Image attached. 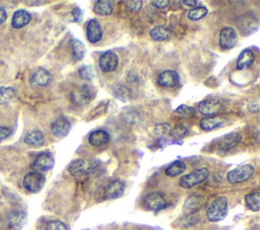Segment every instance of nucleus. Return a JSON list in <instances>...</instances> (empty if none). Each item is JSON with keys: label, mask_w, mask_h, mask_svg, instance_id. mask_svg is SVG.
Returning a JSON list of instances; mask_svg holds the SVG:
<instances>
[{"label": "nucleus", "mask_w": 260, "mask_h": 230, "mask_svg": "<svg viewBox=\"0 0 260 230\" xmlns=\"http://www.w3.org/2000/svg\"><path fill=\"white\" fill-rule=\"evenodd\" d=\"M51 81L52 75L45 69H38L31 77V83L35 86H47Z\"/></svg>", "instance_id": "obj_21"}, {"label": "nucleus", "mask_w": 260, "mask_h": 230, "mask_svg": "<svg viewBox=\"0 0 260 230\" xmlns=\"http://www.w3.org/2000/svg\"><path fill=\"white\" fill-rule=\"evenodd\" d=\"M96 89L94 87L84 84L78 88H76L72 93V102L77 107H83L88 104L96 97Z\"/></svg>", "instance_id": "obj_4"}, {"label": "nucleus", "mask_w": 260, "mask_h": 230, "mask_svg": "<svg viewBox=\"0 0 260 230\" xmlns=\"http://www.w3.org/2000/svg\"><path fill=\"white\" fill-rule=\"evenodd\" d=\"M208 175L209 171L206 168L195 170L190 173L183 175L179 180V186L184 189H191L194 186H197L199 183L203 182L208 177Z\"/></svg>", "instance_id": "obj_3"}, {"label": "nucleus", "mask_w": 260, "mask_h": 230, "mask_svg": "<svg viewBox=\"0 0 260 230\" xmlns=\"http://www.w3.org/2000/svg\"><path fill=\"white\" fill-rule=\"evenodd\" d=\"M45 181H46V178L41 172H32L27 173L25 175V177H23L22 185H23V188H25L28 192L36 194V193H39L43 189V187L45 185Z\"/></svg>", "instance_id": "obj_6"}, {"label": "nucleus", "mask_w": 260, "mask_h": 230, "mask_svg": "<svg viewBox=\"0 0 260 230\" xmlns=\"http://www.w3.org/2000/svg\"><path fill=\"white\" fill-rule=\"evenodd\" d=\"M185 170H186L185 164L183 162H181V160H176V162L171 164L166 169V171H165V173H166L167 176L174 177V176H177V175L183 173L185 172Z\"/></svg>", "instance_id": "obj_29"}, {"label": "nucleus", "mask_w": 260, "mask_h": 230, "mask_svg": "<svg viewBox=\"0 0 260 230\" xmlns=\"http://www.w3.org/2000/svg\"><path fill=\"white\" fill-rule=\"evenodd\" d=\"M44 141L45 138L43 133L38 130L31 131L25 136V143L32 147H41L44 144Z\"/></svg>", "instance_id": "obj_24"}, {"label": "nucleus", "mask_w": 260, "mask_h": 230, "mask_svg": "<svg viewBox=\"0 0 260 230\" xmlns=\"http://www.w3.org/2000/svg\"><path fill=\"white\" fill-rule=\"evenodd\" d=\"M72 51H73V58L75 62H79L83 60L86 55V47L84 43H82L77 39H74L72 42Z\"/></svg>", "instance_id": "obj_27"}, {"label": "nucleus", "mask_w": 260, "mask_h": 230, "mask_svg": "<svg viewBox=\"0 0 260 230\" xmlns=\"http://www.w3.org/2000/svg\"><path fill=\"white\" fill-rule=\"evenodd\" d=\"M46 230H67V226L59 220H53L47 224Z\"/></svg>", "instance_id": "obj_36"}, {"label": "nucleus", "mask_w": 260, "mask_h": 230, "mask_svg": "<svg viewBox=\"0 0 260 230\" xmlns=\"http://www.w3.org/2000/svg\"><path fill=\"white\" fill-rule=\"evenodd\" d=\"M227 123L226 118H221V117H209V118H204L199 122V126L203 131L209 132L214 131L219 128H223Z\"/></svg>", "instance_id": "obj_17"}, {"label": "nucleus", "mask_w": 260, "mask_h": 230, "mask_svg": "<svg viewBox=\"0 0 260 230\" xmlns=\"http://www.w3.org/2000/svg\"><path fill=\"white\" fill-rule=\"evenodd\" d=\"M204 203V198L199 195H191L189 197L184 204V210L190 213H194L201 208V206Z\"/></svg>", "instance_id": "obj_23"}, {"label": "nucleus", "mask_w": 260, "mask_h": 230, "mask_svg": "<svg viewBox=\"0 0 260 230\" xmlns=\"http://www.w3.org/2000/svg\"><path fill=\"white\" fill-rule=\"evenodd\" d=\"M255 60V55L252 50L245 49L241 52L237 60V69L238 70H245L252 66Z\"/></svg>", "instance_id": "obj_22"}, {"label": "nucleus", "mask_w": 260, "mask_h": 230, "mask_svg": "<svg viewBox=\"0 0 260 230\" xmlns=\"http://www.w3.org/2000/svg\"><path fill=\"white\" fill-rule=\"evenodd\" d=\"M245 203H246V206L251 211L258 212L259 209H260V194H259V192L255 191V192L248 194L245 197Z\"/></svg>", "instance_id": "obj_28"}, {"label": "nucleus", "mask_w": 260, "mask_h": 230, "mask_svg": "<svg viewBox=\"0 0 260 230\" xmlns=\"http://www.w3.org/2000/svg\"><path fill=\"white\" fill-rule=\"evenodd\" d=\"M150 35H151L152 39L157 42L168 41L171 38L169 30L163 26H157V27L153 28L150 32Z\"/></svg>", "instance_id": "obj_25"}, {"label": "nucleus", "mask_w": 260, "mask_h": 230, "mask_svg": "<svg viewBox=\"0 0 260 230\" xmlns=\"http://www.w3.org/2000/svg\"><path fill=\"white\" fill-rule=\"evenodd\" d=\"M183 3L187 6H190V7H196L197 6V3L198 1H196V0H186V1H183Z\"/></svg>", "instance_id": "obj_43"}, {"label": "nucleus", "mask_w": 260, "mask_h": 230, "mask_svg": "<svg viewBox=\"0 0 260 230\" xmlns=\"http://www.w3.org/2000/svg\"><path fill=\"white\" fill-rule=\"evenodd\" d=\"M167 205H168V203H167L166 198L164 197V195H162L161 193H158V192L151 193V194L147 195V197L145 198L146 208L155 213L166 208Z\"/></svg>", "instance_id": "obj_7"}, {"label": "nucleus", "mask_w": 260, "mask_h": 230, "mask_svg": "<svg viewBox=\"0 0 260 230\" xmlns=\"http://www.w3.org/2000/svg\"><path fill=\"white\" fill-rule=\"evenodd\" d=\"M188 133H189V131L185 126H178L174 129H171V131H170V135L172 137L176 138V139H182V138H184L188 135Z\"/></svg>", "instance_id": "obj_35"}, {"label": "nucleus", "mask_w": 260, "mask_h": 230, "mask_svg": "<svg viewBox=\"0 0 260 230\" xmlns=\"http://www.w3.org/2000/svg\"><path fill=\"white\" fill-rule=\"evenodd\" d=\"M207 14V8L205 6H196L188 12V18L191 20H198Z\"/></svg>", "instance_id": "obj_32"}, {"label": "nucleus", "mask_w": 260, "mask_h": 230, "mask_svg": "<svg viewBox=\"0 0 260 230\" xmlns=\"http://www.w3.org/2000/svg\"><path fill=\"white\" fill-rule=\"evenodd\" d=\"M255 173V168L252 165H244L232 170L228 172L227 179L232 185L241 183L251 178Z\"/></svg>", "instance_id": "obj_5"}, {"label": "nucleus", "mask_w": 260, "mask_h": 230, "mask_svg": "<svg viewBox=\"0 0 260 230\" xmlns=\"http://www.w3.org/2000/svg\"><path fill=\"white\" fill-rule=\"evenodd\" d=\"M242 136L239 133H230L224 137V139L222 140L220 147H219V152L221 154H225L229 152L232 148H234L236 145H238V143L241 141Z\"/></svg>", "instance_id": "obj_16"}, {"label": "nucleus", "mask_w": 260, "mask_h": 230, "mask_svg": "<svg viewBox=\"0 0 260 230\" xmlns=\"http://www.w3.org/2000/svg\"><path fill=\"white\" fill-rule=\"evenodd\" d=\"M12 130L9 127L0 126V141H3L11 135Z\"/></svg>", "instance_id": "obj_37"}, {"label": "nucleus", "mask_w": 260, "mask_h": 230, "mask_svg": "<svg viewBox=\"0 0 260 230\" xmlns=\"http://www.w3.org/2000/svg\"><path fill=\"white\" fill-rule=\"evenodd\" d=\"M124 191H125V183L120 179H115L111 181L105 188L104 197L107 200L120 198L124 194Z\"/></svg>", "instance_id": "obj_11"}, {"label": "nucleus", "mask_w": 260, "mask_h": 230, "mask_svg": "<svg viewBox=\"0 0 260 230\" xmlns=\"http://www.w3.org/2000/svg\"><path fill=\"white\" fill-rule=\"evenodd\" d=\"M127 8L132 10V11H138L141 7H143V1H140V0H135V1H128L126 3Z\"/></svg>", "instance_id": "obj_38"}, {"label": "nucleus", "mask_w": 260, "mask_h": 230, "mask_svg": "<svg viewBox=\"0 0 260 230\" xmlns=\"http://www.w3.org/2000/svg\"><path fill=\"white\" fill-rule=\"evenodd\" d=\"M15 95V91L12 87L0 86V106L7 104Z\"/></svg>", "instance_id": "obj_30"}, {"label": "nucleus", "mask_w": 260, "mask_h": 230, "mask_svg": "<svg viewBox=\"0 0 260 230\" xmlns=\"http://www.w3.org/2000/svg\"><path fill=\"white\" fill-rule=\"evenodd\" d=\"M152 3L155 7L162 9V8H166L170 4V1H168V0H164V1H157L156 0V1H153Z\"/></svg>", "instance_id": "obj_40"}, {"label": "nucleus", "mask_w": 260, "mask_h": 230, "mask_svg": "<svg viewBox=\"0 0 260 230\" xmlns=\"http://www.w3.org/2000/svg\"><path fill=\"white\" fill-rule=\"evenodd\" d=\"M176 112L183 117H192V116H194L195 113H196L194 108L186 106V105H181L180 107H178Z\"/></svg>", "instance_id": "obj_34"}, {"label": "nucleus", "mask_w": 260, "mask_h": 230, "mask_svg": "<svg viewBox=\"0 0 260 230\" xmlns=\"http://www.w3.org/2000/svg\"><path fill=\"white\" fill-rule=\"evenodd\" d=\"M229 212V201L226 197H219L211 202L206 210V217L211 222H219L226 218Z\"/></svg>", "instance_id": "obj_1"}, {"label": "nucleus", "mask_w": 260, "mask_h": 230, "mask_svg": "<svg viewBox=\"0 0 260 230\" xmlns=\"http://www.w3.org/2000/svg\"><path fill=\"white\" fill-rule=\"evenodd\" d=\"M110 140V136L105 130L93 131L88 136V143L94 147H100L107 144Z\"/></svg>", "instance_id": "obj_20"}, {"label": "nucleus", "mask_w": 260, "mask_h": 230, "mask_svg": "<svg viewBox=\"0 0 260 230\" xmlns=\"http://www.w3.org/2000/svg\"><path fill=\"white\" fill-rule=\"evenodd\" d=\"M248 109L250 112H253V113H257L259 111V103L258 101H255V102H251L249 103L248 105Z\"/></svg>", "instance_id": "obj_42"}, {"label": "nucleus", "mask_w": 260, "mask_h": 230, "mask_svg": "<svg viewBox=\"0 0 260 230\" xmlns=\"http://www.w3.org/2000/svg\"><path fill=\"white\" fill-rule=\"evenodd\" d=\"M115 96L121 101H126L131 98V91L126 86L120 85L119 87H117L115 89Z\"/></svg>", "instance_id": "obj_33"}, {"label": "nucleus", "mask_w": 260, "mask_h": 230, "mask_svg": "<svg viewBox=\"0 0 260 230\" xmlns=\"http://www.w3.org/2000/svg\"><path fill=\"white\" fill-rule=\"evenodd\" d=\"M87 37L89 43L96 44L101 41L103 37V30L100 22L97 19H90L87 27Z\"/></svg>", "instance_id": "obj_13"}, {"label": "nucleus", "mask_w": 260, "mask_h": 230, "mask_svg": "<svg viewBox=\"0 0 260 230\" xmlns=\"http://www.w3.org/2000/svg\"><path fill=\"white\" fill-rule=\"evenodd\" d=\"M219 43L221 48L224 50L233 49L238 43L237 33H236V31L231 27L224 28L220 33Z\"/></svg>", "instance_id": "obj_9"}, {"label": "nucleus", "mask_w": 260, "mask_h": 230, "mask_svg": "<svg viewBox=\"0 0 260 230\" xmlns=\"http://www.w3.org/2000/svg\"><path fill=\"white\" fill-rule=\"evenodd\" d=\"M31 19H32V16L30 14V12H28L25 9H19V10H16L12 16L11 26L14 29H21L23 27H26L27 25H29Z\"/></svg>", "instance_id": "obj_19"}, {"label": "nucleus", "mask_w": 260, "mask_h": 230, "mask_svg": "<svg viewBox=\"0 0 260 230\" xmlns=\"http://www.w3.org/2000/svg\"><path fill=\"white\" fill-rule=\"evenodd\" d=\"M6 18H7V13H6L5 8L0 6V26H1L3 22H5Z\"/></svg>", "instance_id": "obj_41"}, {"label": "nucleus", "mask_w": 260, "mask_h": 230, "mask_svg": "<svg viewBox=\"0 0 260 230\" xmlns=\"http://www.w3.org/2000/svg\"><path fill=\"white\" fill-rule=\"evenodd\" d=\"M179 74L174 70H165L158 76L157 82L162 87H175L179 83Z\"/></svg>", "instance_id": "obj_12"}, {"label": "nucleus", "mask_w": 260, "mask_h": 230, "mask_svg": "<svg viewBox=\"0 0 260 230\" xmlns=\"http://www.w3.org/2000/svg\"><path fill=\"white\" fill-rule=\"evenodd\" d=\"M223 109L222 104L217 100H205L199 103L198 111L204 115V116H214V115L220 113Z\"/></svg>", "instance_id": "obj_15"}, {"label": "nucleus", "mask_w": 260, "mask_h": 230, "mask_svg": "<svg viewBox=\"0 0 260 230\" xmlns=\"http://www.w3.org/2000/svg\"><path fill=\"white\" fill-rule=\"evenodd\" d=\"M79 75L82 79L92 80L94 78V76H96V71H94V68L92 66L85 65L80 68Z\"/></svg>", "instance_id": "obj_31"}, {"label": "nucleus", "mask_w": 260, "mask_h": 230, "mask_svg": "<svg viewBox=\"0 0 260 230\" xmlns=\"http://www.w3.org/2000/svg\"><path fill=\"white\" fill-rule=\"evenodd\" d=\"M53 167L54 158L50 152H43L39 154L31 166V168L38 172L50 171Z\"/></svg>", "instance_id": "obj_10"}, {"label": "nucleus", "mask_w": 260, "mask_h": 230, "mask_svg": "<svg viewBox=\"0 0 260 230\" xmlns=\"http://www.w3.org/2000/svg\"><path fill=\"white\" fill-rule=\"evenodd\" d=\"M114 9V2L110 0H101L93 6V11L100 15H110Z\"/></svg>", "instance_id": "obj_26"}, {"label": "nucleus", "mask_w": 260, "mask_h": 230, "mask_svg": "<svg viewBox=\"0 0 260 230\" xmlns=\"http://www.w3.org/2000/svg\"><path fill=\"white\" fill-rule=\"evenodd\" d=\"M98 164L96 160L89 159H76L75 162L70 164L68 167L69 173L74 176H83L91 173L94 170L97 169Z\"/></svg>", "instance_id": "obj_2"}, {"label": "nucleus", "mask_w": 260, "mask_h": 230, "mask_svg": "<svg viewBox=\"0 0 260 230\" xmlns=\"http://www.w3.org/2000/svg\"><path fill=\"white\" fill-rule=\"evenodd\" d=\"M27 221V214L22 211H13L8 215L7 223L11 230H20Z\"/></svg>", "instance_id": "obj_18"}, {"label": "nucleus", "mask_w": 260, "mask_h": 230, "mask_svg": "<svg viewBox=\"0 0 260 230\" xmlns=\"http://www.w3.org/2000/svg\"><path fill=\"white\" fill-rule=\"evenodd\" d=\"M118 64H119V58L113 51L104 52L99 58V65L103 72H112L115 71Z\"/></svg>", "instance_id": "obj_8"}, {"label": "nucleus", "mask_w": 260, "mask_h": 230, "mask_svg": "<svg viewBox=\"0 0 260 230\" xmlns=\"http://www.w3.org/2000/svg\"><path fill=\"white\" fill-rule=\"evenodd\" d=\"M72 15H73L75 21L79 22L83 17V10L80 7H75L72 11Z\"/></svg>", "instance_id": "obj_39"}, {"label": "nucleus", "mask_w": 260, "mask_h": 230, "mask_svg": "<svg viewBox=\"0 0 260 230\" xmlns=\"http://www.w3.org/2000/svg\"><path fill=\"white\" fill-rule=\"evenodd\" d=\"M70 130H72V124H70L68 119L64 117L58 118L51 124V131L53 135L58 138L66 137L69 134Z\"/></svg>", "instance_id": "obj_14"}]
</instances>
